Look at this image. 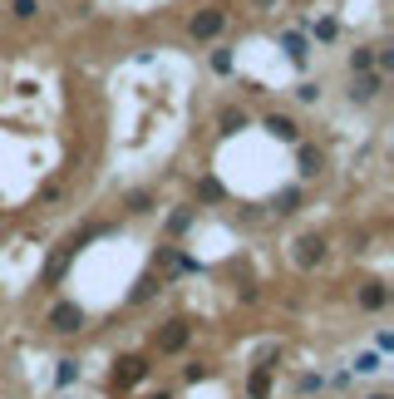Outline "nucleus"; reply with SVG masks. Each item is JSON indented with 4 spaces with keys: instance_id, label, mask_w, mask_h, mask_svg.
<instances>
[{
    "instance_id": "obj_4",
    "label": "nucleus",
    "mask_w": 394,
    "mask_h": 399,
    "mask_svg": "<svg viewBox=\"0 0 394 399\" xmlns=\"http://www.w3.org/2000/svg\"><path fill=\"white\" fill-rule=\"evenodd\" d=\"M50 325H55V330H79V325H84V310H79L74 300H60V305L50 310Z\"/></svg>"
},
{
    "instance_id": "obj_5",
    "label": "nucleus",
    "mask_w": 394,
    "mask_h": 399,
    "mask_svg": "<svg viewBox=\"0 0 394 399\" xmlns=\"http://www.w3.org/2000/svg\"><path fill=\"white\" fill-rule=\"evenodd\" d=\"M266 133L281 138V143H300V123H296L291 113H271V118H266Z\"/></svg>"
},
{
    "instance_id": "obj_7",
    "label": "nucleus",
    "mask_w": 394,
    "mask_h": 399,
    "mask_svg": "<svg viewBox=\"0 0 394 399\" xmlns=\"http://www.w3.org/2000/svg\"><path fill=\"white\" fill-rule=\"evenodd\" d=\"M296 247H300V252H296V257H300V266H310V262H325V242H320V237H300Z\"/></svg>"
},
{
    "instance_id": "obj_10",
    "label": "nucleus",
    "mask_w": 394,
    "mask_h": 399,
    "mask_svg": "<svg viewBox=\"0 0 394 399\" xmlns=\"http://www.w3.org/2000/svg\"><path fill=\"white\" fill-rule=\"evenodd\" d=\"M385 300H390V291H385V286H365V291H360V305H365V310H380Z\"/></svg>"
},
{
    "instance_id": "obj_18",
    "label": "nucleus",
    "mask_w": 394,
    "mask_h": 399,
    "mask_svg": "<svg viewBox=\"0 0 394 399\" xmlns=\"http://www.w3.org/2000/svg\"><path fill=\"white\" fill-rule=\"evenodd\" d=\"M153 291H158V281H153V276H143V281H138V291H133V300H148Z\"/></svg>"
},
{
    "instance_id": "obj_24",
    "label": "nucleus",
    "mask_w": 394,
    "mask_h": 399,
    "mask_svg": "<svg viewBox=\"0 0 394 399\" xmlns=\"http://www.w3.org/2000/svg\"><path fill=\"white\" fill-rule=\"evenodd\" d=\"M296 202H300V193H296V188H291V193H281V212H296Z\"/></svg>"
},
{
    "instance_id": "obj_17",
    "label": "nucleus",
    "mask_w": 394,
    "mask_h": 399,
    "mask_svg": "<svg viewBox=\"0 0 394 399\" xmlns=\"http://www.w3.org/2000/svg\"><path fill=\"white\" fill-rule=\"evenodd\" d=\"M74 375H79V365L74 360H60V385H74Z\"/></svg>"
},
{
    "instance_id": "obj_16",
    "label": "nucleus",
    "mask_w": 394,
    "mask_h": 399,
    "mask_svg": "<svg viewBox=\"0 0 394 399\" xmlns=\"http://www.w3.org/2000/svg\"><path fill=\"white\" fill-rule=\"evenodd\" d=\"M212 69H217V74H232V55L217 50V55H212Z\"/></svg>"
},
{
    "instance_id": "obj_26",
    "label": "nucleus",
    "mask_w": 394,
    "mask_h": 399,
    "mask_svg": "<svg viewBox=\"0 0 394 399\" xmlns=\"http://www.w3.org/2000/svg\"><path fill=\"white\" fill-rule=\"evenodd\" d=\"M261 5H271V0H261Z\"/></svg>"
},
{
    "instance_id": "obj_2",
    "label": "nucleus",
    "mask_w": 394,
    "mask_h": 399,
    "mask_svg": "<svg viewBox=\"0 0 394 399\" xmlns=\"http://www.w3.org/2000/svg\"><path fill=\"white\" fill-rule=\"evenodd\" d=\"M188 335H193V325H188V320H168V325L158 330V350H163V355H173V350H183V345H188Z\"/></svg>"
},
{
    "instance_id": "obj_3",
    "label": "nucleus",
    "mask_w": 394,
    "mask_h": 399,
    "mask_svg": "<svg viewBox=\"0 0 394 399\" xmlns=\"http://www.w3.org/2000/svg\"><path fill=\"white\" fill-rule=\"evenodd\" d=\"M143 375H148V360H143V355H123V360L113 365V385H118V390H123V385H138Z\"/></svg>"
},
{
    "instance_id": "obj_15",
    "label": "nucleus",
    "mask_w": 394,
    "mask_h": 399,
    "mask_svg": "<svg viewBox=\"0 0 394 399\" xmlns=\"http://www.w3.org/2000/svg\"><path fill=\"white\" fill-rule=\"evenodd\" d=\"M281 45H286V55H291V60H305V40H300V35H286Z\"/></svg>"
},
{
    "instance_id": "obj_9",
    "label": "nucleus",
    "mask_w": 394,
    "mask_h": 399,
    "mask_svg": "<svg viewBox=\"0 0 394 399\" xmlns=\"http://www.w3.org/2000/svg\"><path fill=\"white\" fill-rule=\"evenodd\" d=\"M217 123H222V133H242V128H247V113H242V108H222Z\"/></svg>"
},
{
    "instance_id": "obj_21",
    "label": "nucleus",
    "mask_w": 394,
    "mask_h": 399,
    "mask_svg": "<svg viewBox=\"0 0 394 399\" xmlns=\"http://www.w3.org/2000/svg\"><path fill=\"white\" fill-rule=\"evenodd\" d=\"M188 222H193V212H173V222H168V232H188Z\"/></svg>"
},
{
    "instance_id": "obj_6",
    "label": "nucleus",
    "mask_w": 394,
    "mask_h": 399,
    "mask_svg": "<svg viewBox=\"0 0 394 399\" xmlns=\"http://www.w3.org/2000/svg\"><path fill=\"white\" fill-rule=\"evenodd\" d=\"M380 94V74H355L350 79V103H370Z\"/></svg>"
},
{
    "instance_id": "obj_20",
    "label": "nucleus",
    "mask_w": 394,
    "mask_h": 399,
    "mask_svg": "<svg viewBox=\"0 0 394 399\" xmlns=\"http://www.w3.org/2000/svg\"><path fill=\"white\" fill-rule=\"evenodd\" d=\"M315 30V40H335V20H320V25H310Z\"/></svg>"
},
{
    "instance_id": "obj_23",
    "label": "nucleus",
    "mask_w": 394,
    "mask_h": 399,
    "mask_svg": "<svg viewBox=\"0 0 394 399\" xmlns=\"http://www.w3.org/2000/svg\"><path fill=\"white\" fill-rule=\"evenodd\" d=\"M296 94H300V99H305V103H315V99H320V84H300Z\"/></svg>"
},
{
    "instance_id": "obj_1",
    "label": "nucleus",
    "mask_w": 394,
    "mask_h": 399,
    "mask_svg": "<svg viewBox=\"0 0 394 399\" xmlns=\"http://www.w3.org/2000/svg\"><path fill=\"white\" fill-rule=\"evenodd\" d=\"M222 25H227V10H217V5H212V10H197L193 20H188V35H193V40H217V35H222Z\"/></svg>"
},
{
    "instance_id": "obj_25",
    "label": "nucleus",
    "mask_w": 394,
    "mask_h": 399,
    "mask_svg": "<svg viewBox=\"0 0 394 399\" xmlns=\"http://www.w3.org/2000/svg\"><path fill=\"white\" fill-rule=\"evenodd\" d=\"M375 399H390V395H375Z\"/></svg>"
},
{
    "instance_id": "obj_19",
    "label": "nucleus",
    "mask_w": 394,
    "mask_h": 399,
    "mask_svg": "<svg viewBox=\"0 0 394 399\" xmlns=\"http://www.w3.org/2000/svg\"><path fill=\"white\" fill-rule=\"evenodd\" d=\"M148 207H153L148 193H133V198H128V212H148Z\"/></svg>"
},
{
    "instance_id": "obj_11",
    "label": "nucleus",
    "mask_w": 394,
    "mask_h": 399,
    "mask_svg": "<svg viewBox=\"0 0 394 399\" xmlns=\"http://www.w3.org/2000/svg\"><path fill=\"white\" fill-rule=\"evenodd\" d=\"M375 64V50H350V74H370Z\"/></svg>"
},
{
    "instance_id": "obj_13",
    "label": "nucleus",
    "mask_w": 394,
    "mask_h": 399,
    "mask_svg": "<svg viewBox=\"0 0 394 399\" xmlns=\"http://www.w3.org/2000/svg\"><path fill=\"white\" fill-rule=\"evenodd\" d=\"M247 390H252V399H266V395H271V375H266V370H257Z\"/></svg>"
},
{
    "instance_id": "obj_14",
    "label": "nucleus",
    "mask_w": 394,
    "mask_h": 399,
    "mask_svg": "<svg viewBox=\"0 0 394 399\" xmlns=\"http://www.w3.org/2000/svg\"><path fill=\"white\" fill-rule=\"evenodd\" d=\"M197 198H202V202H217V198H222V188H217L212 178H202V183H197Z\"/></svg>"
},
{
    "instance_id": "obj_8",
    "label": "nucleus",
    "mask_w": 394,
    "mask_h": 399,
    "mask_svg": "<svg viewBox=\"0 0 394 399\" xmlns=\"http://www.w3.org/2000/svg\"><path fill=\"white\" fill-rule=\"evenodd\" d=\"M325 168V153L320 148H300V178H315Z\"/></svg>"
},
{
    "instance_id": "obj_12",
    "label": "nucleus",
    "mask_w": 394,
    "mask_h": 399,
    "mask_svg": "<svg viewBox=\"0 0 394 399\" xmlns=\"http://www.w3.org/2000/svg\"><path fill=\"white\" fill-rule=\"evenodd\" d=\"M10 15L15 20H35L40 15V0H10Z\"/></svg>"
},
{
    "instance_id": "obj_22",
    "label": "nucleus",
    "mask_w": 394,
    "mask_h": 399,
    "mask_svg": "<svg viewBox=\"0 0 394 399\" xmlns=\"http://www.w3.org/2000/svg\"><path fill=\"white\" fill-rule=\"evenodd\" d=\"M355 370H360V375H375V370H380V360H375V355H360V360H355Z\"/></svg>"
}]
</instances>
